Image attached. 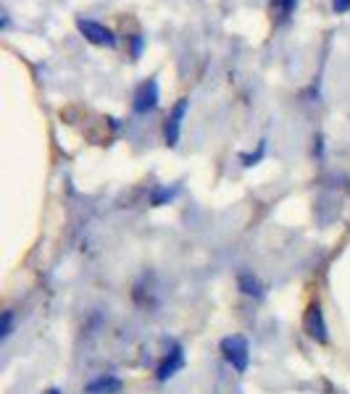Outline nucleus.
Here are the masks:
<instances>
[{"label": "nucleus", "mask_w": 350, "mask_h": 394, "mask_svg": "<svg viewBox=\"0 0 350 394\" xmlns=\"http://www.w3.org/2000/svg\"><path fill=\"white\" fill-rule=\"evenodd\" d=\"M221 352L227 358V363L232 365L237 373H245L250 365V344L243 334H232L221 339Z\"/></svg>", "instance_id": "nucleus-1"}, {"label": "nucleus", "mask_w": 350, "mask_h": 394, "mask_svg": "<svg viewBox=\"0 0 350 394\" xmlns=\"http://www.w3.org/2000/svg\"><path fill=\"white\" fill-rule=\"evenodd\" d=\"M158 105V85L156 82H145L143 87L137 89V98H134V111L137 113H147Z\"/></svg>", "instance_id": "nucleus-4"}, {"label": "nucleus", "mask_w": 350, "mask_h": 394, "mask_svg": "<svg viewBox=\"0 0 350 394\" xmlns=\"http://www.w3.org/2000/svg\"><path fill=\"white\" fill-rule=\"evenodd\" d=\"M306 331L311 334V339H316L319 344H324L329 336H327V323H324V313L321 305H311L306 313Z\"/></svg>", "instance_id": "nucleus-3"}, {"label": "nucleus", "mask_w": 350, "mask_h": 394, "mask_svg": "<svg viewBox=\"0 0 350 394\" xmlns=\"http://www.w3.org/2000/svg\"><path fill=\"white\" fill-rule=\"evenodd\" d=\"M182 368H185V352H182V347H179V344H174V347H172V352H169V355L161 360L158 368H156V379H158V381L174 379Z\"/></svg>", "instance_id": "nucleus-2"}, {"label": "nucleus", "mask_w": 350, "mask_h": 394, "mask_svg": "<svg viewBox=\"0 0 350 394\" xmlns=\"http://www.w3.org/2000/svg\"><path fill=\"white\" fill-rule=\"evenodd\" d=\"M45 394H63V392H61V389H48Z\"/></svg>", "instance_id": "nucleus-11"}, {"label": "nucleus", "mask_w": 350, "mask_h": 394, "mask_svg": "<svg viewBox=\"0 0 350 394\" xmlns=\"http://www.w3.org/2000/svg\"><path fill=\"white\" fill-rule=\"evenodd\" d=\"M335 8H337V11H348L350 0H335Z\"/></svg>", "instance_id": "nucleus-10"}, {"label": "nucleus", "mask_w": 350, "mask_h": 394, "mask_svg": "<svg viewBox=\"0 0 350 394\" xmlns=\"http://www.w3.org/2000/svg\"><path fill=\"white\" fill-rule=\"evenodd\" d=\"M124 389V384H121V379H116V376H101V379L90 381L88 384V394H119Z\"/></svg>", "instance_id": "nucleus-7"}, {"label": "nucleus", "mask_w": 350, "mask_h": 394, "mask_svg": "<svg viewBox=\"0 0 350 394\" xmlns=\"http://www.w3.org/2000/svg\"><path fill=\"white\" fill-rule=\"evenodd\" d=\"M79 30H82V34L88 37L90 43L95 45H114L116 40H114V34H111V30H105L103 24H95V21H85V19H79Z\"/></svg>", "instance_id": "nucleus-6"}, {"label": "nucleus", "mask_w": 350, "mask_h": 394, "mask_svg": "<svg viewBox=\"0 0 350 394\" xmlns=\"http://www.w3.org/2000/svg\"><path fill=\"white\" fill-rule=\"evenodd\" d=\"M298 0H279V8H282V16H290V11L295 8Z\"/></svg>", "instance_id": "nucleus-9"}, {"label": "nucleus", "mask_w": 350, "mask_h": 394, "mask_svg": "<svg viewBox=\"0 0 350 394\" xmlns=\"http://www.w3.org/2000/svg\"><path fill=\"white\" fill-rule=\"evenodd\" d=\"M187 105H190L187 100H179V102L174 105V111H172L169 121H166V142H169V145H176V142H179V131H182V118H185V113H187Z\"/></svg>", "instance_id": "nucleus-5"}, {"label": "nucleus", "mask_w": 350, "mask_h": 394, "mask_svg": "<svg viewBox=\"0 0 350 394\" xmlns=\"http://www.w3.org/2000/svg\"><path fill=\"white\" fill-rule=\"evenodd\" d=\"M11 323H14V313H11V310H6V313H3V339H8V336H11Z\"/></svg>", "instance_id": "nucleus-8"}]
</instances>
